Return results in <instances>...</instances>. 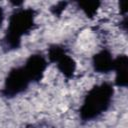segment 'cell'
I'll return each mask as SVG.
<instances>
[{
    "label": "cell",
    "instance_id": "4",
    "mask_svg": "<svg viewBox=\"0 0 128 128\" xmlns=\"http://www.w3.org/2000/svg\"><path fill=\"white\" fill-rule=\"evenodd\" d=\"M50 60L56 63L58 70L63 73L66 77H71L76 69V64L72 57H70L63 48L59 46H53L49 49V56Z\"/></svg>",
    "mask_w": 128,
    "mask_h": 128
},
{
    "label": "cell",
    "instance_id": "5",
    "mask_svg": "<svg viewBox=\"0 0 128 128\" xmlns=\"http://www.w3.org/2000/svg\"><path fill=\"white\" fill-rule=\"evenodd\" d=\"M114 60L108 51L102 50L93 57L94 69L101 73L109 72L114 68Z\"/></svg>",
    "mask_w": 128,
    "mask_h": 128
},
{
    "label": "cell",
    "instance_id": "6",
    "mask_svg": "<svg viewBox=\"0 0 128 128\" xmlns=\"http://www.w3.org/2000/svg\"><path fill=\"white\" fill-rule=\"evenodd\" d=\"M115 71V80L116 84L119 86H126L127 83V57L126 56H118L114 60V68Z\"/></svg>",
    "mask_w": 128,
    "mask_h": 128
},
{
    "label": "cell",
    "instance_id": "7",
    "mask_svg": "<svg viewBox=\"0 0 128 128\" xmlns=\"http://www.w3.org/2000/svg\"><path fill=\"white\" fill-rule=\"evenodd\" d=\"M99 4H100L99 2H80L79 3V6L85 12L86 15L93 16L96 13Z\"/></svg>",
    "mask_w": 128,
    "mask_h": 128
},
{
    "label": "cell",
    "instance_id": "1",
    "mask_svg": "<svg viewBox=\"0 0 128 128\" xmlns=\"http://www.w3.org/2000/svg\"><path fill=\"white\" fill-rule=\"evenodd\" d=\"M112 95L113 88L108 83H102L90 89L80 108L81 118L88 121L101 115L109 107Z\"/></svg>",
    "mask_w": 128,
    "mask_h": 128
},
{
    "label": "cell",
    "instance_id": "9",
    "mask_svg": "<svg viewBox=\"0 0 128 128\" xmlns=\"http://www.w3.org/2000/svg\"><path fill=\"white\" fill-rule=\"evenodd\" d=\"M26 128H34V127H32V126H29V127H26Z\"/></svg>",
    "mask_w": 128,
    "mask_h": 128
},
{
    "label": "cell",
    "instance_id": "2",
    "mask_svg": "<svg viewBox=\"0 0 128 128\" xmlns=\"http://www.w3.org/2000/svg\"><path fill=\"white\" fill-rule=\"evenodd\" d=\"M34 20L35 12L30 8H17L11 14L4 39L9 49H15L20 45L22 37L32 30Z\"/></svg>",
    "mask_w": 128,
    "mask_h": 128
},
{
    "label": "cell",
    "instance_id": "3",
    "mask_svg": "<svg viewBox=\"0 0 128 128\" xmlns=\"http://www.w3.org/2000/svg\"><path fill=\"white\" fill-rule=\"evenodd\" d=\"M31 82H33L32 76L25 66L14 68L8 73L5 81L4 93L7 96L17 95L24 91Z\"/></svg>",
    "mask_w": 128,
    "mask_h": 128
},
{
    "label": "cell",
    "instance_id": "8",
    "mask_svg": "<svg viewBox=\"0 0 128 128\" xmlns=\"http://www.w3.org/2000/svg\"><path fill=\"white\" fill-rule=\"evenodd\" d=\"M3 20H4V11H3V8L0 6V27L3 23Z\"/></svg>",
    "mask_w": 128,
    "mask_h": 128
}]
</instances>
